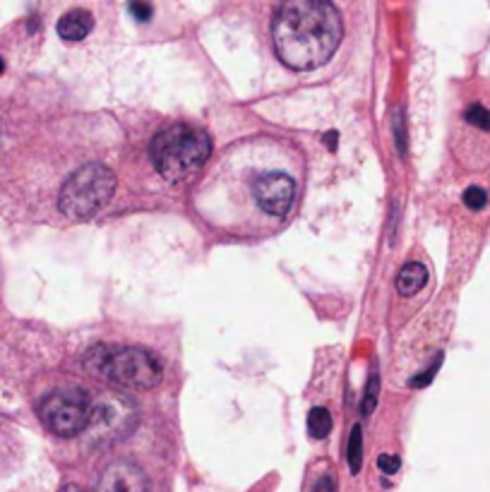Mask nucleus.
<instances>
[{"instance_id": "obj_10", "label": "nucleus", "mask_w": 490, "mask_h": 492, "mask_svg": "<svg viewBox=\"0 0 490 492\" xmlns=\"http://www.w3.org/2000/svg\"><path fill=\"white\" fill-rule=\"evenodd\" d=\"M426 284H428V269L423 267V264H418V262H409L399 272V276H396V291H399L401 296H406V298L416 296V293L421 291Z\"/></svg>"}, {"instance_id": "obj_3", "label": "nucleus", "mask_w": 490, "mask_h": 492, "mask_svg": "<svg viewBox=\"0 0 490 492\" xmlns=\"http://www.w3.org/2000/svg\"><path fill=\"white\" fill-rule=\"evenodd\" d=\"M212 140L205 130L178 123L157 132L152 140V161L166 180H183L207 161Z\"/></svg>"}, {"instance_id": "obj_8", "label": "nucleus", "mask_w": 490, "mask_h": 492, "mask_svg": "<svg viewBox=\"0 0 490 492\" xmlns=\"http://www.w3.org/2000/svg\"><path fill=\"white\" fill-rule=\"evenodd\" d=\"M96 492H150V483L137 463L120 458L103 468Z\"/></svg>"}, {"instance_id": "obj_23", "label": "nucleus", "mask_w": 490, "mask_h": 492, "mask_svg": "<svg viewBox=\"0 0 490 492\" xmlns=\"http://www.w3.org/2000/svg\"><path fill=\"white\" fill-rule=\"evenodd\" d=\"M3 70H5V63H3V58H0V75H3Z\"/></svg>"}, {"instance_id": "obj_9", "label": "nucleus", "mask_w": 490, "mask_h": 492, "mask_svg": "<svg viewBox=\"0 0 490 492\" xmlns=\"http://www.w3.org/2000/svg\"><path fill=\"white\" fill-rule=\"evenodd\" d=\"M94 27V17L87 10H70L58 22V36L63 41H82Z\"/></svg>"}, {"instance_id": "obj_18", "label": "nucleus", "mask_w": 490, "mask_h": 492, "mask_svg": "<svg viewBox=\"0 0 490 492\" xmlns=\"http://www.w3.org/2000/svg\"><path fill=\"white\" fill-rule=\"evenodd\" d=\"M438 368H440V358H438V361H435V363H433L431 368H428V370H426V372H423V375H416V377L411 379V386H426V384H428V382H431V379H433V375L438 372Z\"/></svg>"}, {"instance_id": "obj_7", "label": "nucleus", "mask_w": 490, "mask_h": 492, "mask_svg": "<svg viewBox=\"0 0 490 492\" xmlns=\"http://www.w3.org/2000/svg\"><path fill=\"white\" fill-rule=\"evenodd\" d=\"M130 401L125 396L111 394L101 401H94V416H92V435L99 440L115 437L130 430Z\"/></svg>"}, {"instance_id": "obj_12", "label": "nucleus", "mask_w": 490, "mask_h": 492, "mask_svg": "<svg viewBox=\"0 0 490 492\" xmlns=\"http://www.w3.org/2000/svg\"><path fill=\"white\" fill-rule=\"evenodd\" d=\"M346 456H349L351 473H359L361 471V463H363V430H361V425H356V428L351 430L349 451H346Z\"/></svg>"}, {"instance_id": "obj_13", "label": "nucleus", "mask_w": 490, "mask_h": 492, "mask_svg": "<svg viewBox=\"0 0 490 492\" xmlns=\"http://www.w3.org/2000/svg\"><path fill=\"white\" fill-rule=\"evenodd\" d=\"M377 389H380V375L373 372L370 379H368V389H366V396H363V416H370L375 411V403H377Z\"/></svg>"}, {"instance_id": "obj_20", "label": "nucleus", "mask_w": 490, "mask_h": 492, "mask_svg": "<svg viewBox=\"0 0 490 492\" xmlns=\"http://www.w3.org/2000/svg\"><path fill=\"white\" fill-rule=\"evenodd\" d=\"M396 147L401 154H406V135H404V118H396Z\"/></svg>"}, {"instance_id": "obj_22", "label": "nucleus", "mask_w": 490, "mask_h": 492, "mask_svg": "<svg viewBox=\"0 0 490 492\" xmlns=\"http://www.w3.org/2000/svg\"><path fill=\"white\" fill-rule=\"evenodd\" d=\"M60 492H87V490H82L80 485H65V488L60 490Z\"/></svg>"}, {"instance_id": "obj_6", "label": "nucleus", "mask_w": 490, "mask_h": 492, "mask_svg": "<svg viewBox=\"0 0 490 492\" xmlns=\"http://www.w3.org/2000/svg\"><path fill=\"white\" fill-rule=\"evenodd\" d=\"M252 195H255V202L262 212L272 214V217H284L294 204L296 182L282 171L262 173L252 180Z\"/></svg>"}, {"instance_id": "obj_16", "label": "nucleus", "mask_w": 490, "mask_h": 492, "mask_svg": "<svg viewBox=\"0 0 490 492\" xmlns=\"http://www.w3.org/2000/svg\"><path fill=\"white\" fill-rule=\"evenodd\" d=\"M399 466H401V458L394 454H380V458H377V468L387 475L399 471Z\"/></svg>"}, {"instance_id": "obj_21", "label": "nucleus", "mask_w": 490, "mask_h": 492, "mask_svg": "<svg viewBox=\"0 0 490 492\" xmlns=\"http://www.w3.org/2000/svg\"><path fill=\"white\" fill-rule=\"evenodd\" d=\"M324 140H327V147L329 149H334V147H337V132H327V135H324Z\"/></svg>"}, {"instance_id": "obj_1", "label": "nucleus", "mask_w": 490, "mask_h": 492, "mask_svg": "<svg viewBox=\"0 0 490 492\" xmlns=\"http://www.w3.org/2000/svg\"><path fill=\"white\" fill-rule=\"evenodd\" d=\"M344 36L341 13L322 0H294L277 10L272 38L277 55L291 70H315L327 63Z\"/></svg>"}, {"instance_id": "obj_17", "label": "nucleus", "mask_w": 490, "mask_h": 492, "mask_svg": "<svg viewBox=\"0 0 490 492\" xmlns=\"http://www.w3.org/2000/svg\"><path fill=\"white\" fill-rule=\"evenodd\" d=\"M128 10L137 22H147L152 17V5H147V3H130Z\"/></svg>"}, {"instance_id": "obj_14", "label": "nucleus", "mask_w": 490, "mask_h": 492, "mask_svg": "<svg viewBox=\"0 0 490 492\" xmlns=\"http://www.w3.org/2000/svg\"><path fill=\"white\" fill-rule=\"evenodd\" d=\"M464 118L469 120L471 125H476V128L490 130V113L481 106V103H473V106L466 108L464 110Z\"/></svg>"}, {"instance_id": "obj_11", "label": "nucleus", "mask_w": 490, "mask_h": 492, "mask_svg": "<svg viewBox=\"0 0 490 492\" xmlns=\"http://www.w3.org/2000/svg\"><path fill=\"white\" fill-rule=\"evenodd\" d=\"M308 430H310L312 437L322 440L329 435V430H332V416H329L327 408L317 406L310 411V416H308Z\"/></svg>"}, {"instance_id": "obj_5", "label": "nucleus", "mask_w": 490, "mask_h": 492, "mask_svg": "<svg viewBox=\"0 0 490 492\" xmlns=\"http://www.w3.org/2000/svg\"><path fill=\"white\" fill-rule=\"evenodd\" d=\"M94 399L80 386H60L38 403L41 423L58 437H75L92 425Z\"/></svg>"}, {"instance_id": "obj_15", "label": "nucleus", "mask_w": 490, "mask_h": 492, "mask_svg": "<svg viewBox=\"0 0 490 492\" xmlns=\"http://www.w3.org/2000/svg\"><path fill=\"white\" fill-rule=\"evenodd\" d=\"M464 204L473 212H478V209H483L488 204V195L483 187H469V190L464 192Z\"/></svg>"}, {"instance_id": "obj_4", "label": "nucleus", "mask_w": 490, "mask_h": 492, "mask_svg": "<svg viewBox=\"0 0 490 492\" xmlns=\"http://www.w3.org/2000/svg\"><path fill=\"white\" fill-rule=\"evenodd\" d=\"M115 175L103 164H87L60 187V212L70 219H92L113 197Z\"/></svg>"}, {"instance_id": "obj_2", "label": "nucleus", "mask_w": 490, "mask_h": 492, "mask_svg": "<svg viewBox=\"0 0 490 492\" xmlns=\"http://www.w3.org/2000/svg\"><path fill=\"white\" fill-rule=\"evenodd\" d=\"M85 368L106 382L130 389H152L161 382V363L137 346L99 344L85 356Z\"/></svg>"}, {"instance_id": "obj_19", "label": "nucleus", "mask_w": 490, "mask_h": 492, "mask_svg": "<svg viewBox=\"0 0 490 492\" xmlns=\"http://www.w3.org/2000/svg\"><path fill=\"white\" fill-rule=\"evenodd\" d=\"M334 490H337V485H334L332 475H324V478H320L312 485V492H334Z\"/></svg>"}]
</instances>
